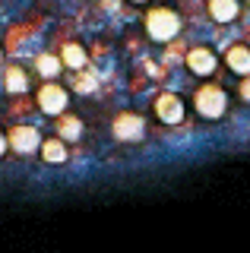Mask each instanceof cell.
Wrapping results in <instances>:
<instances>
[{"label":"cell","instance_id":"cell-1","mask_svg":"<svg viewBox=\"0 0 250 253\" xmlns=\"http://www.w3.org/2000/svg\"><path fill=\"white\" fill-rule=\"evenodd\" d=\"M143 29H146V35H149V42L168 44L181 35V16L171 10V6H152L143 19Z\"/></svg>","mask_w":250,"mask_h":253},{"label":"cell","instance_id":"cell-14","mask_svg":"<svg viewBox=\"0 0 250 253\" xmlns=\"http://www.w3.org/2000/svg\"><path fill=\"white\" fill-rule=\"evenodd\" d=\"M3 85L10 95H22L29 89V73L22 67H6V76H3Z\"/></svg>","mask_w":250,"mask_h":253},{"label":"cell","instance_id":"cell-12","mask_svg":"<svg viewBox=\"0 0 250 253\" xmlns=\"http://www.w3.org/2000/svg\"><path fill=\"white\" fill-rule=\"evenodd\" d=\"M60 70H64L60 54H38V57H35V73L42 79H57Z\"/></svg>","mask_w":250,"mask_h":253},{"label":"cell","instance_id":"cell-8","mask_svg":"<svg viewBox=\"0 0 250 253\" xmlns=\"http://www.w3.org/2000/svg\"><path fill=\"white\" fill-rule=\"evenodd\" d=\"M206 10L212 16V22L218 26H228L241 16V0H206Z\"/></svg>","mask_w":250,"mask_h":253},{"label":"cell","instance_id":"cell-11","mask_svg":"<svg viewBox=\"0 0 250 253\" xmlns=\"http://www.w3.org/2000/svg\"><path fill=\"white\" fill-rule=\"evenodd\" d=\"M60 60H64L67 70H83L85 63H89V54H85V47L80 42H67L60 47Z\"/></svg>","mask_w":250,"mask_h":253},{"label":"cell","instance_id":"cell-2","mask_svg":"<svg viewBox=\"0 0 250 253\" xmlns=\"http://www.w3.org/2000/svg\"><path fill=\"white\" fill-rule=\"evenodd\" d=\"M193 111L203 117V121H218L228 111V92L218 83H203L197 92H193Z\"/></svg>","mask_w":250,"mask_h":253},{"label":"cell","instance_id":"cell-17","mask_svg":"<svg viewBox=\"0 0 250 253\" xmlns=\"http://www.w3.org/2000/svg\"><path fill=\"white\" fill-rule=\"evenodd\" d=\"M130 3H149V0H130Z\"/></svg>","mask_w":250,"mask_h":253},{"label":"cell","instance_id":"cell-7","mask_svg":"<svg viewBox=\"0 0 250 253\" xmlns=\"http://www.w3.org/2000/svg\"><path fill=\"white\" fill-rule=\"evenodd\" d=\"M114 136L121 142H139L146 136V121L133 111H124V114L114 117Z\"/></svg>","mask_w":250,"mask_h":253},{"label":"cell","instance_id":"cell-15","mask_svg":"<svg viewBox=\"0 0 250 253\" xmlns=\"http://www.w3.org/2000/svg\"><path fill=\"white\" fill-rule=\"evenodd\" d=\"M241 101H247V105H250V76H241Z\"/></svg>","mask_w":250,"mask_h":253},{"label":"cell","instance_id":"cell-5","mask_svg":"<svg viewBox=\"0 0 250 253\" xmlns=\"http://www.w3.org/2000/svg\"><path fill=\"white\" fill-rule=\"evenodd\" d=\"M184 63H187V70H190L193 76H212L218 70V54L209 44H197V47L187 51Z\"/></svg>","mask_w":250,"mask_h":253},{"label":"cell","instance_id":"cell-18","mask_svg":"<svg viewBox=\"0 0 250 253\" xmlns=\"http://www.w3.org/2000/svg\"><path fill=\"white\" fill-rule=\"evenodd\" d=\"M0 63H3V47H0Z\"/></svg>","mask_w":250,"mask_h":253},{"label":"cell","instance_id":"cell-9","mask_svg":"<svg viewBox=\"0 0 250 253\" xmlns=\"http://www.w3.org/2000/svg\"><path fill=\"white\" fill-rule=\"evenodd\" d=\"M225 67L234 76H250V47L247 44H231L225 51Z\"/></svg>","mask_w":250,"mask_h":253},{"label":"cell","instance_id":"cell-10","mask_svg":"<svg viewBox=\"0 0 250 253\" xmlns=\"http://www.w3.org/2000/svg\"><path fill=\"white\" fill-rule=\"evenodd\" d=\"M38 155H42L44 165H64L70 152H67V139L60 136H51V139H42V149H38Z\"/></svg>","mask_w":250,"mask_h":253},{"label":"cell","instance_id":"cell-4","mask_svg":"<svg viewBox=\"0 0 250 253\" xmlns=\"http://www.w3.org/2000/svg\"><path fill=\"white\" fill-rule=\"evenodd\" d=\"M184 114H187V105L177 92H162L159 98H155V117L165 126H177L184 121Z\"/></svg>","mask_w":250,"mask_h":253},{"label":"cell","instance_id":"cell-16","mask_svg":"<svg viewBox=\"0 0 250 253\" xmlns=\"http://www.w3.org/2000/svg\"><path fill=\"white\" fill-rule=\"evenodd\" d=\"M6 149H10V136H6V133L0 130V158L6 155Z\"/></svg>","mask_w":250,"mask_h":253},{"label":"cell","instance_id":"cell-6","mask_svg":"<svg viewBox=\"0 0 250 253\" xmlns=\"http://www.w3.org/2000/svg\"><path fill=\"white\" fill-rule=\"evenodd\" d=\"M6 136H10V149L19 152V155H32V152L42 149V133H38L32 124H16Z\"/></svg>","mask_w":250,"mask_h":253},{"label":"cell","instance_id":"cell-13","mask_svg":"<svg viewBox=\"0 0 250 253\" xmlns=\"http://www.w3.org/2000/svg\"><path fill=\"white\" fill-rule=\"evenodd\" d=\"M57 136L67 139V142H76L83 136V121L76 114H67V111H64V114L57 117Z\"/></svg>","mask_w":250,"mask_h":253},{"label":"cell","instance_id":"cell-3","mask_svg":"<svg viewBox=\"0 0 250 253\" xmlns=\"http://www.w3.org/2000/svg\"><path fill=\"white\" fill-rule=\"evenodd\" d=\"M35 101H38V111H42V114L60 117L70 108V92L57 83V79H44V83L38 85V92H35Z\"/></svg>","mask_w":250,"mask_h":253}]
</instances>
